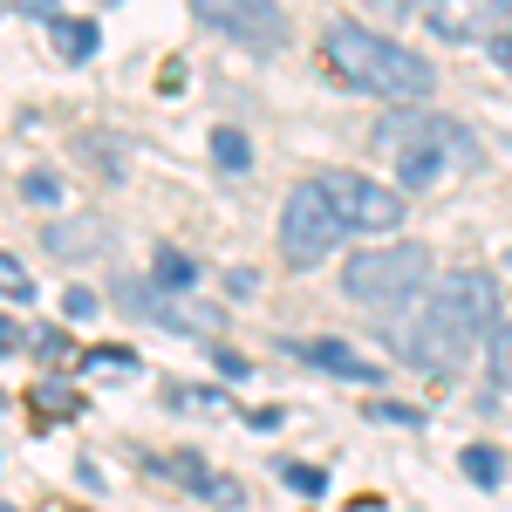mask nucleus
<instances>
[{"instance_id": "nucleus-1", "label": "nucleus", "mask_w": 512, "mask_h": 512, "mask_svg": "<svg viewBox=\"0 0 512 512\" xmlns=\"http://www.w3.org/2000/svg\"><path fill=\"white\" fill-rule=\"evenodd\" d=\"M383 321V342H390L410 369L424 376H451L465 355L499 328V280L485 267H458L431 287L424 308H403V315H376Z\"/></svg>"}, {"instance_id": "nucleus-2", "label": "nucleus", "mask_w": 512, "mask_h": 512, "mask_svg": "<svg viewBox=\"0 0 512 512\" xmlns=\"http://www.w3.org/2000/svg\"><path fill=\"white\" fill-rule=\"evenodd\" d=\"M321 55H328V69L349 82V89H362V96L424 103L437 89V69L417 48H403L396 35H376V28H362V21H328V28H321Z\"/></svg>"}, {"instance_id": "nucleus-3", "label": "nucleus", "mask_w": 512, "mask_h": 512, "mask_svg": "<svg viewBox=\"0 0 512 512\" xmlns=\"http://www.w3.org/2000/svg\"><path fill=\"white\" fill-rule=\"evenodd\" d=\"M376 151H390L396 178H403L410 192L444 185V178H458V171H478V158H485L465 123L431 117V110H396V117H383L376 123Z\"/></svg>"}, {"instance_id": "nucleus-4", "label": "nucleus", "mask_w": 512, "mask_h": 512, "mask_svg": "<svg viewBox=\"0 0 512 512\" xmlns=\"http://www.w3.org/2000/svg\"><path fill=\"white\" fill-rule=\"evenodd\" d=\"M431 287V246L424 239H390L376 253H355L342 267V294L369 315H403Z\"/></svg>"}, {"instance_id": "nucleus-5", "label": "nucleus", "mask_w": 512, "mask_h": 512, "mask_svg": "<svg viewBox=\"0 0 512 512\" xmlns=\"http://www.w3.org/2000/svg\"><path fill=\"white\" fill-rule=\"evenodd\" d=\"M349 233L342 226V212H335V198L315 185H301V192H287V205H280V260L294 267V274H308V267H321L328 253H335V239Z\"/></svg>"}, {"instance_id": "nucleus-6", "label": "nucleus", "mask_w": 512, "mask_h": 512, "mask_svg": "<svg viewBox=\"0 0 512 512\" xmlns=\"http://www.w3.org/2000/svg\"><path fill=\"white\" fill-rule=\"evenodd\" d=\"M192 14L212 35H226L233 48H253V55L287 48V14H280V0H192Z\"/></svg>"}, {"instance_id": "nucleus-7", "label": "nucleus", "mask_w": 512, "mask_h": 512, "mask_svg": "<svg viewBox=\"0 0 512 512\" xmlns=\"http://www.w3.org/2000/svg\"><path fill=\"white\" fill-rule=\"evenodd\" d=\"M321 192L335 198L349 233H396L403 226V198L376 178H362V171H321Z\"/></svg>"}, {"instance_id": "nucleus-8", "label": "nucleus", "mask_w": 512, "mask_h": 512, "mask_svg": "<svg viewBox=\"0 0 512 512\" xmlns=\"http://www.w3.org/2000/svg\"><path fill=\"white\" fill-rule=\"evenodd\" d=\"M424 21L437 41L472 48V41H499L512 28V0H424Z\"/></svg>"}, {"instance_id": "nucleus-9", "label": "nucleus", "mask_w": 512, "mask_h": 512, "mask_svg": "<svg viewBox=\"0 0 512 512\" xmlns=\"http://www.w3.org/2000/svg\"><path fill=\"white\" fill-rule=\"evenodd\" d=\"M117 308H130L137 321H158V328H171V335H212L219 328V315H205V308H178L171 301V287H151V280H130L117 274Z\"/></svg>"}, {"instance_id": "nucleus-10", "label": "nucleus", "mask_w": 512, "mask_h": 512, "mask_svg": "<svg viewBox=\"0 0 512 512\" xmlns=\"http://www.w3.org/2000/svg\"><path fill=\"white\" fill-rule=\"evenodd\" d=\"M41 246H48L55 260H69V267H82V260L110 253V219H96V212H76V219H55V226L41 233Z\"/></svg>"}, {"instance_id": "nucleus-11", "label": "nucleus", "mask_w": 512, "mask_h": 512, "mask_svg": "<svg viewBox=\"0 0 512 512\" xmlns=\"http://www.w3.org/2000/svg\"><path fill=\"white\" fill-rule=\"evenodd\" d=\"M301 362H315V369H328V376H342V383H383V362H362L355 349H342V342H301Z\"/></svg>"}, {"instance_id": "nucleus-12", "label": "nucleus", "mask_w": 512, "mask_h": 512, "mask_svg": "<svg viewBox=\"0 0 512 512\" xmlns=\"http://www.w3.org/2000/svg\"><path fill=\"white\" fill-rule=\"evenodd\" d=\"M164 472L178 478L185 492H198V499H212V506H239V485H233V478H205V465H198L192 451H171V458H164Z\"/></svg>"}, {"instance_id": "nucleus-13", "label": "nucleus", "mask_w": 512, "mask_h": 512, "mask_svg": "<svg viewBox=\"0 0 512 512\" xmlns=\"http://www.w3.org/2000/svg\"><path fill=\"white\" fill-rule=\"evenodd\" d=\"M76 158L96 171V178H123V137H110V130H82L76 137Z\"/></svg>"}, {"instance_id": "nucleus-14", "label": "nucleus", "mask_w": 512, "mask_h": 512, "mask_svg": "<svg viewBox=\"0 0 512 512\" xmlns=\"http://www.w3.org/2000/svg\"><path fill=\"white\" fill-rule=\"evenodd\" d=\"M48 35H55V55L62 62H89L96 55V21H55Z\"/></svg>"}, {"instance_id": "nucleus-15", "label": "nucleus", "mask_w": 512, "mask_h": 512, "mask_svg": "<svg viewBox=\"0 0 512 512\" xmlns=\"http://www.w3.org/2000/svg\"><path fill=\"white\" fill-rule=\"evenodd\" d=\"M458 465H465V478H472L478 492H499V478H506V458H499L492 444H465V458H458Z\"/></svg>"}, {"instance_id": "nucleus-16", "label": "nucleus", "mask_w": 512, "mask_h": 512, "mask_svg": "<svg viewBox=\"0 0 512 512\" xmlns=\"http://www.w3.org/2000/svg\"><path fill=\"white\" fill-rule=\"evenodd\" d=\"M151 280H158V287H192V280H198V260H192V253H178V246H158Z\"/></svg>"}, {"instance_id": "nucleus-17", "label": "nucleus", "mask_w": 512, "mask_h": 512, "mask_svg": "<svg viewBox=\"0 0 512 512\" xmlns=\"http://www.w3.org/2000/svg\"><path fill=\"white\" fill-rule=\"evenodd\" d=\"M212 164H219V171H246V164H253V144L219 123V130H212Z\"/></svg>"}, {"instance_id": "nucleus-18", "label": "nucleus", "mask_w": 512, "mask_h": 512, "mask_svg": "<svg viewBox=\"0 0 512 512\" xmlns=\"http://www.w3.org/2000/svg\"><path fill=\"white\" fill-rule=\"evenodd\" d=\"M21 198H28V205H41V212H55V205H62V178H55L48 164H35V171L21 178Z\"/></svg>"}, {"instance_id": "nucleus-19", "label": "nucleus", "mask_w": 512, "mask_h": 512, "mask_svg": "<svg viewBox=\"0 0 512 512\" xmlns=\"http://www.w3.org/2000/svg\"><path fill=\"white\" fill-rule=\"evenodd\" d=\"M274 472H280V485L301 492V499H321V492H328V472H321V465H301V458H294V465H274Z\"/></svg>"}, {"instance_id": "nucleus-20", "label": "nucleus", "mask_w": 512, "mask_h": 512, "mask_svg": "<svg viewBox=\"0 0 512 512\" xmlns=\"http://www.w3.org/2000/svg\"><path fill=\"white\" fill-rule=\"evenodd\" d=\"M485 355H492V362H485V369H492V390H512V328H492V335H485Z\"/></svg>"}, {"instance_id": "nucleus-21", "label": "nucleus", "mask_w": 512, "mask_h": 512, "mask_svg": "<svg viewBox=\"0 0 512 512\" xmlns=\"http://www.w3.org/2000/svg\"><path fill=\"white\" fill-rule=\"evenodd\" d=\"M82 369H89V376H137V355L130 349H89Z\"/></svg>"}, {"instance_id": "nucleus-22", "label": "nucleus", "mask_w": 512, "mask_h": 512, "mask_svg": "<svg viewBox=\"0 0 512 512\" xmlns=\"http://www.w3.org/2000/svg\"><path fill=\"white\" fill-rule=\"evenodd\" d=\"M28 403H35L41 417H76V390H62V383H35Z\"/></svg>"}, {"instance_id": "nucleus-23", "label": "nucleus", "mask_w": 512, "mask_h": 512, "mask_svg": "<svg viewBox=\"0 0 512 512\" xmlns=\"http://www.w3.org/2000/svg\"><path fill=\"white\" fill-rule=\"evenodd\" d=\"M0 294H7V301H28V294H35V280H28V267H21L14 253H0Z\"/></svg>"}, {"instance_id": "nucleus-24", "label": "nucleus", "mask_w": 512, "mask_h": 512, "mask_svg": "<svg viewBox=\"0 0 512 512\" xmlns=\"http://www.w3.org/2000/svg\"><path fill=\"white\" fill-rule=\"evenodd\" d=\"M369 417H376V424H403V431H417V424H424V410H417V403H376Z\"/></svg>"}, {"instance_id": "nucleus-25", "label": "nucleus", "mask_w": 512, "mask_h": 512, "mask_svg": "<svg viewBox=\"0 0 512 512\" xmlns=\"http://www.w3.org/2000/svg\"><path fill=\"white\" fill-rule=\"evenodd\" d=\"M35 355L41 362H69V335L62 328H35Z\"/></svg>"}, {"instance_id": "nucleus-26", "label": "nucleus", "mask_w": 512, "mask_h": 512, "mask_svg": "<svg viewBox=\"0 0 512 512\" xmlns=\"http://www.w3.org/2000/svg\"><path fill=\"white\" fill-rule=\"evenodd\" d=\"M62 315L89 321V315H103V308H96V294H89V287H69V294H62Z\"/></svg>"}, {"instance_id": "nucleus-27", "label": "nucleus", "mask_w": 512, "mask_h": 512, "mask_svg": "<svg viewBox=\"0 0 512 512\" xmlns=\"http://www.w3.org/2000/svg\"><path fill=\"white\" fill-rule=\"evenodd\" d=\"M212 362H219V376H226V383H246V376H253V362H246V355H233V349H219Z\"/></svg>"}, {"instance_id": "nucleus-28", "label": "nucleus", "mask_w": 512, "mask_h": 512, "mask_svg": "<svg viewBox=\"0 0 512 512\" xmlns=\"http://www.w3.org/2000/svg\"><path fill=\"white\" fill-rule=\"evenodd\" d=\"M410 7H417V0H369V14H376V21H403Z\"/></svg>"}, {"instance_id": "nucleus-29", "label": "nucleus", "mask_w": 512, "mask_h": 512, "mask_svg": "<svg viewBox=\"0 0 512 512\" xmlns=\"http://www.w3.org/2000/svg\"><path fill=\"white\" fill-rule=\"evenodd\" d=\"M246 424H253V431H280V424H287V410H246Z\"/></svg>"}, {"instance_id": "nucleus-30", "label": "nucleus", "mask_w": 512, "mask_h": 512, "mask_svg": "<svg viewBox=\"0 0 512 512\" xmlns=\"http://www.w3.org/2000/svg\"><path fill=\"white\" fill-rule=\"evenodd\" d=\"M158 89H164V96H178V89H185V62H164V76H158Z\"/></svg>"}, {"instance_id": "nucleus-31", "label": "nucleus", "mask_w": 512, "mask_h": 512, "mask_svg": "<svg viewBox=\"0 0 512 512\" xmlns=\"http://www.w3.org/2000/svg\"><path fill=\"white\" fill-rule=\"evenodd\" d=\"M492 62H499V69H506V76H512V28H506V35H499V41H492Z\"/></svg>"}, {"instance_id": "nucleus-32", "label": "nucleus", "mask_w": 512, "mask_h": 512, "mask_svg": "<svg viewBox=\"0 0 512 512\" xmlns=\"http://www.w3.org/2000/svg\"><path fill=\"white\" fill-rule=\"evenodd\" d=\"M14 7H21V14H41V21H62V14H55V0H14Z\"/></svg>"}, {"instance_id": "nucleus-33", "label": "nucleus", "mask_w": 512, "mask_h": 512, "mask_svg": "<svg viewBox=\"0 0 512 512\" xmlns=\"http://www.w3.org/2000/svg\"><path fill=\"white\" fill-rule=\"evenodd\" d=\"M14 349H21V328H14V321L0 315V355H14Z\"/></svg>"}, {"instance_id": "nucleus-34", "label": "nucleus", "mask_w": 512, "mask_h": 512, "mask_svg": "<svg viewBox=\"0 0 512 512\" xmlns=\"http://www.w3.org/2000/svg\"><path fill=\"white\" fill-rule=\"evenodd\" d=\"M0 512H14V506H0Z\"/></svg>"}, {"instance_id": "nucleus-35", "label": "nucleus", "mask_w": 512, "mask_h": 512, "mask_svg": "<svg viewBox=\"0 0 512 512\" xmlns=\"http://www.w3.org/2000/svg\"><path fill=\"white\" fill-rule=\"evenodd\" d=\"M0 7H7V0H0Z\"/></svg>"}]
</instances>
